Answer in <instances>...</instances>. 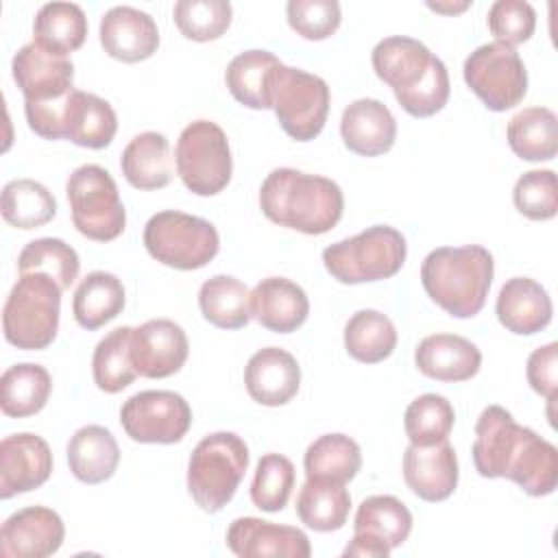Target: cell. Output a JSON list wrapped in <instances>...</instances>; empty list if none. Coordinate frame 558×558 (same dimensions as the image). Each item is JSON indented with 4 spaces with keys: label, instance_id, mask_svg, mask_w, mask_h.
Returning <instances> with one entry per match:
<instances>
[{
    "label": "cell",
    "instance_id": "6da1fadb",
    "mask_svg": "<svg viewBox=\"0 0 558 558\" xmlns=\"http://www.w3.org/2000/svg\"><path fill=\"white\" fill-rule=\"evenodd\" d=\"M471 453L482 477H508L532 497L556 490V447L534 429L519 425L501 405H488L480 414Z\"/></svg>",
    "mask_w": 558,
    "mask_h": 558
},
{
    "label": "cell",
    "instance_id": "7a4b0ae2",
    "mask_svg": "<svg viewBox=\"0 0 558 558\" xmlns=\"http://www.w3.org/2000/svg\"><path fill=\"white\" fill-rule=\"evenodd\" d=\"M379 81L392 87L397 102L414 118L438 113L449 100L447 65L418 39L392 35L377 41L371 52Z\"/></svg>",
    "mask_w": 558,
    "mask_h": 558
},
{
    "label": "cell",
    "instance_id": "3957f363",
    "mask_svg": "<svg viewBox=\"0 0 558 558\" xmlns=\"http://www.w3.org/2000/svg\"><path fill=\"white\" fill-rule=\"evenodd\" d=\"M259 207L279 227L323 235L340 222L344 196L340 185L327 177L275 168L259 187Z\"/></svg>",
    "mask_w": 558,
    "mask_h": 558
},
{
    "label": "cell",
    "instance_id": "277c9868",
    "mask_svg": "<svg viewBox=\"0 0 558 558\" xmlns=\"http://www.w3.org/2000/svg\"><path fill=\"white\" fill-rule=\"evenodd\" d=\"M493 275V255L480 244L438 246L421 264V283L427 296L456 318L482 312Z\"/></svg>",
    "mask_w": 558,
    "mask_h": 558
},
{
    "label": "cell",
    "instance_id": "5b68a950",
    "mask_svg": "<svg viewBox=\"0 0 558 558\" xmlns=\"http://www.w3.org/2000/svg\"><path fill=\"white\" fill-rule=\"evenodd\" d=\"M63 288L46 272L20 275L11 288L2 329L9 344L24 351H41L57 338Z\"/></svg>",
    "mask_w": 558,
    "mask_h": 558
},
{
    "label": "cell",
    "instance_id": "8992f818",
    "mask_svg": "<svg viewBox=\"0 0 558 558\" xmlns=\"http://www.w3.org/2000/svg\"><path fill=\"white\" fill-rule=\"evenodd\" d=\"M248 469V447L233 432H214L192 451L187 490L205 512H220L235 495Z\"/></svg>",
    "mask_w": 558,
    "mask_h": 558
},
{
    "label": "cell",
    "instance_id": "52a82bcc",
    "mask_svg": "<svg viewBox=\"0 0 558 558\" xmlns=\"http://www.w3.org/2000/svg\"><path fill=\"white\" fill-rule=\"evenodd\" d=\"M408 244L390 225H373L362 233L333 242L323 251L327 272L340 283H366L395 277L405 264Z\"/></svg>",
    "mask_w": 558,
    "mask_h": 558
},
{
    "label": "cell",
    "instance_id": "ba28073f",
    "mask_svg": "<svg viewBox=\"0 0 558 558\" xmlns=\"http://www.w3.org/2000/svg\"><path fill=\"white\" fill-rule=\"evenodd\" d=\"M144 246L163 266L196 270L218 255L220 238L209 220L166 209L150 216L144 225Z\"/></svg>",
    "mask_w": 558,
    "mask_h": 558
},
{
    "label": "cell",
    "instance_id": "9c48e42d",
    "mask_svg": "<svg viewBox=\"0 0 558 558\" xmlns=\"http://www.w3.org/2000/svg\"><path fill=\"white\" fill-rule=\"evenodd\" d=\"M72 222L94 242H111L126 227V209L109 170L96 163L78 166L65 183Z\"/></svg>",
    "mask_w": 558,
    "mask_h": 558
},
{
    "label": "cell",
    "instance_id": "30bf717a",
    "mask_svg": "<svg viewBox=\"0 0 558 558\" xmlns=\"http://www.w3.org/2000/svg\"><path fill=\"white\" fill-rule=\"evenodd\" d=\"M270 109L292 140L310 142L327 122L329 85L318 74L281 63L270 81Z\"/></svg>",
    "mask_w": 558,
    "mask_h": 558
},
{
    "label": "cell",
    "instance_id": "8fae6325",
    "mask_svg": "<svg viewBox=\"0 0 558 558\" xmlns=\"http://www.w3.org/2000/svg\"><path fill=\"white\" fill-rule=\"evenodd\" d=\"M174 161L183 185L196 196H214L231 181L233 159L229 140L211 120H194L181 131Z\"/></svg>",
    "mask_w": 558,
    "mask_h": 558
},
{
    "label": "cell",
    "instance_id": "7c38bea8",
    "mask_svg": "<svg viewBox=\"0 0 558 558\" xmlns=\"http://www.w3.org/2000/svg\"><path fill=\"white\" fill-rule=\"evenodd\" d=\"M469 89L490 109L506 111L517 107L527 94V70L517 48L490 41L475 48L462 68Z\"/></svg>",
    "mask_w": 558,
    "mask_h": 558
},
{
    "label": "cell",
    "instance_id": "4fadbf2b",
    "mask_svg": "<svg viewBox=\"0 0 558 558\" xmlns=\"http://www.w3.org/2000/svg\"><path fill=\"white\" fill-rule=\"evenodd\" d=\"M120 425L135 442L174 445L192 425V408L179 392L142 390L124 401Z\"/></svg>",
    "mask_w": 558,
    "mask_h": 558
},
{
    "label": "cell",
    "instance_id": "5bb4252c",
    "mask_svg": "<svg viewBox=\"0 0 558 558\" xmlns=\"http://www.w3.org/2000/svg\"><path fill=\"white\" fill-rule=\"evenodd\" d=\"M11 70L26 105H52L74 92V63L70 57L52 54L35 41L15 52Z\"/></svg>",
    "mask_w": 558,
    "mask_h": 558
},
{
    "label": "cell",
    "instance_id": "9a60e30c",
    "mask_svg": "<svg viewBox=\"0 0 558 558\" xmlns=\"http://www.w3.org/2000/svg\"><path fill=\"white\" fill-rule=\"evenodd\" d=\"M190 353L183 327L170 318H150L131 333V362L137 375L163 379L181 371Z\"/></svg>",
    "mask_w": 558,
    "mask_h": 558
},
{
    "label": "cell",
    "instance_id": "2e32d148",
    "mask_svg": "<svg viewBox=\"0 0 558 558\" xmlns=\"http://www.w3.org/2000/svg\"><path fill=\"white\" fill-rule=\"evenodd\" d=\"M63 538V519L52 508L28 506L4 519L0 554L4 558H46L59 551Z\"/></svg>",
    "mask_w": 558,
    "mask_h": 558
},
{
    "label": "cell",
    "instance_id": "e0dca14e",
    "mask_svg": "<svg viewBox=\"0 0 558 558\" xmlns=\"http://www.w3.org/2000/svg\"><path fill=\"white\" fill-rule=\"evenodd\" d=\"M52 473V451L48 442L31 432L11 434L0 442V497L39 488Z\"/></svg>",
    "mask_w": 558,
    "mask_h": 558
},
{
    "label": "cell",
    "instance_id": "ac0fdd59",
    "mask_svg": "<svg viewBox=\"0 0 558 558\" xmlns=\"http://www.w3.org/2000/svg\"><path fill=\"white\" fill-rule=\"evenodd\" d=\"M458 456L449 440L412 445L403 453V480L423 501L436 504L453 495L458 486Z\"/></svg>",
    "mask_w": 558,
    "mask_h": 558
},
{
    "label": "cell",
    "instance_id": "d6986e66",
    "mask_svg": "<svg viewBox=\"0 0 558 558\" xmlns=\"http://www.w3.org/2000/svg\"><path fill=\"white\" fill-rule=\"evenodd\" d=\"M227 547L240 558H310L312 545L303 530L257 517H240L227 530Z\"/></svg>",
    "mask_w": 558,
    "mask_h": 558
},
{
    "label": "cell",
    "instance_id": "ffe728a7",
    "mask_svg": "<svg viewBox=\"0 0 558 558\" xmlns=\"http://www.w3.org/2000/svg\"><path fill=\"white\" fill-rule=\"evenodd\" d=\"M100 46L111 59L137 63L153 57L159 48V28L155 20L135 7H111L100 17Z\"/></svg>",
    "mask_w": 558,
    "mask_h": 558
},
{
    "label": "cell",
    "instance_id": "44dd1931",
    "mask_svg": "<svg viewBox=\"0 0 558 558\" xmlns=\"http://www.w3.org/2000/svg\"><path fill=\"white\" fill-rule=\"evenodd\" d=\"M244 386L248 397L262 405H286L299 392L301 366L286 349H259L244 366Z\"/></svg>",
    "mask_w": 558,
    "mask_h": 558
},
{
    "label": "cell",
    "instance_id": "7402d4cb",
    "mask_svg": "<svg viewBox=\"0 0 558 558\" xmlns=\"http://www.w3.org/2000/svg\"><path fill=\"white\" fill-rule=\"evenodd\" d=\"M344 146L362 157H377L392 148L397 140V120L377 98L353 100L340 118Z\"/></svg>",
    "mask_w": 558,
    "mask_h": 558
},
{
    "label": "cell",
    "instance_id": "603a6c76",
    "mask_svg": "<svg viewBox=\"0 0 558 558\" xmlns=\"http://www.w3.org/2000/svg\"><path fill=\"white\" fill-rule=\"evenodd\" d=\"M310 314L305 290L286 277H266L251 290V318L275 333L296 331Z\"/></svg>",
    "mask_w": 558,
    "mask_h": 558
},
{
    "label": "cell",
    "instance_id": "cb8c5ba5",
    "mask_svg": "<svg viewBox=\"0 0 558 558\" xmlns=\"http://www.w3.org/2000/svg\"><path fill=\"white\" fill-rule=\"evenodd\" d=\"M416 368L436 381H466L482 366V351L456 333L425 336L414 349Z\"/></svg>",
    "mask_w": 558,
    "mask_h": 558
},
{
    "label": "cell",
    "instance_id": "d4e9b609",
    "mask_svg": "<svg viewBox=\"0 0 558 558\" xmlns=\"http://www.w3.org/2000/svg\"><path fill=\"white\" fill-rule=\"evenodd\" d=\"M495 314L508 331L532 336L551 323L554 305L538 281L530 277H512L499 290Z\"/></svg>",
    "mask_w": 558,
    "mask_h": 558
},
{
    "label": "cell",
    "instance_id": "484cf974",
    "mask_svg": "<svg viewBox=\"0 0 558 558\" xmlns=\"http://www.w3.org/2000/svg\"><path fill=\"white\" fill-rule=\"evenodd\" d=\"M118 131V116L113 107L89 92L74 89L63 107L61 133L63 140H70L83 148H105L111 144Z\"/></svg>",
    "mask_w": 558,
    "mask_h": 558
},
{
    "label": "cell",
    "instance_id": "4316f807",
    "mask_svg": "<svg viewBox=\"0 0 558 558\" xmlns=\"http://www.w3.org/2000/svg\"><path fill=\"white\" fill-rule=\"evenodd\" d=\"M124 179L135 190H159L172 179V153L163 133L144 131L135 135L120 157Z\"/></svg>",
    "mask_w": 558,
    "mask_h": 558
},
{
    "label": "cell",
    "instance_id": "83f0119b",
    "mask_svg": "<svg viewBox=\"0 0 558 558\" xmlns=\"http://www.w3.org/2000/svg\"><path fill=\"white\" fill-rule=\"evenodd\" d=\"M120 462L116 436L102 425H85L68 442V464L72 475L83 484L107 482Z\"/></svg>",
    "mask_w": 558,
    "mask_h": 558
},
{
    "label": "cell",
    "instance_id": "f1b7e54d",
    "mask_svg": "<svg viewBox=\"0 0 558 558\" xmlns=\"http://www.w3.org/2000/svg\"><path fill=\"white\" fill-rule=\"evenodd\" d=\"M281 61L268 50H244L233 57L225 72L231 96L248 109H270V81Z\"/></svg>",
    "mask_w": 558,
    "mask_h": 558
},
{
    "label": "cell",
    "instance_id": "f546056e",
    "mask_svg": "<svg viewBox=\"0 0 558 558\" xmlns=\"http://www.w3.org/2000/svg\"><path fill=\"white\" fill-rule=\"evenodd\" d=\"M124 286L113 272L94 270L85 275L74 292L72 299V312L74 320L87 329L94 331L109 320H113L124 310Z\"/></svg>",
    "mask_w": 558,
    "mask_h": 558
},
{
    "label": "cell",
    "instance_id": "4dcf8cb0",
    "mask_svg": "<svg viewBox=\"0 0 558 558\" xmlns=\"http://www.w3.org/2000/svg\"><path fill=\"white\" fill-rule=\"evenodd\" d=\"M50 390L52 377L41 364H13L0 377V408L13 418L33 416L46 408Z\"/></svg>",
    "mask_w": 558,
    "mask_h": 558
},
{
    "label": "cell",
    "instance_id": "1f68e13d",
    "mask_svg": "<svg viewBox=\"0 0 558 558\" xmlns=\"http://www.w3.org/2000/svg\"><path fill=\"white\" fill-rule=\"evenodd\" d=\"M87 37V17L74 2H46L33 22V41L52 54L68 57Z\"/></svg>",
    "mask_w": 558,
    "mask_h": 558
},
{
    "label": "cell",
    "instance_id": "d6a6232c",
    "mask_svg": "<svg viewBox=\"0 0 558 558\" xmlns=\"http://www.w3.org/2000/svg\"><path fill=\"white\" fill-rule=\"evenodd\" d=\"M512 153L525 161H551L558 150V118L547 107H527L506 129Z\"/></svg>",
    "mask_w": 558,
    "mask_h": 558
},
{
    "label": "cell",
    "instance_id": "836d02e7",
    "mask_svg": "<svg viewBox=\"0 0 558 558\" xmlns=\"http://www.w3.org/2000/svg\"><path fill=\"white\" fill-rule=\"evenodd\" d=\"M198 307L220 329H242L251 320V290L231 275H214L198 290Z\"/></svg>",
    "mask_w": 558,
    "mask_h": 558
},
{
    "label": "cell",
    "instance_id": "e575fe53",
    "mask_svg": "<svg viewBox=\"0 0 558 558\" xmlns=\"http://www.w3.org/2000/svg\"><path fill=\"white\" fill-rule=\"evenodd\" d=\"M351 510V495L344 484L327 480H305L296 497V514L314 532L340 530Z\"/></svg>",
    "mask_w": 558,
    "mask_h": 558
},
{
    "label": "cell",
    "instance_id": "d590c367",
    "mask_svg": "<svg viewBox=\"0 0 558 558\" xmlns=\"http://www.w3.org/2000/svg\"><path fill=\"white\" fill-rule=\"evenodd\" d=\"M303 466L307 480L347 484L362 466V449L347 434H325L307 447Z\"/></svg>",
    "mask_w": 558,
    "mask_h": 558
},
{
    "label": "cell",
    "instance_id": "8d00e7d4",
    "mask_svg": "<svg viewBox=\"0 0 558 558\" xmlns=\"http://www.w3.org/2000/svg\"><path fill=\"white\" fill-rule=\"evenodd\" d=\"M395 347L397 329L379 310H360L344 325V349L357 362H384L390 357Z\"/></svg>",
    "mask_w": 558,
    "mask_h": 558
},
{
    "label": "cell",
    "instance_id": "74e56055",
    "mask_svg": "<svg viewBox=\"0 0 558 558\" xmlns=\"http://www.w3.org/2000/svg\"><path fill=\"white\" fill-rule=\"evenodd\" d=\"M353 532L368 534L395 549L403 545L412 532V512L392 495H373L357 506Z\"/></svg>",
    "mask_w": 558,
    "mask_h": 558
},
{
    "label": "cell",
    "instance_id": "f35d334b",
    "mask_svg": "<svg viewBox=\"0 0 558 558\" xmlns=\"http://www.w3.org/2000/svg\"><path fill=\"white\" fill-rule=\"evenodd\" d=\"M2 218L15 229H37L57 214L52 192L33 179H13L2 187Z\"/></svg>",
    "mask_w": 558,
    "mask_h": 558
},
{
    "label": "cell",
    "instance_id": "ab89813d",
    "mask_svg": "<svg viewBox=\"0 0 558 558\" xmlns=\"http://www.w3.org/2000/svg\"><path fill=\"white\" fill-rule=\"evenodd\" d=\"M133 327H116L94 349L92 375L94 384L109 395H116L133 384L137 371L131 362Z\"/></svg>",
    "mask_w": 558,
    "mask_h": 558
},
{
    "label": "cell",
    "instance_id": "60d3db41",
    "mask_svg": "<svg viewBox=\"0 0 558 558\" xmlns=\"http://www.w3.org/2000/svg\"><path fill=\"white\" fill-rule=\"evenodd\" d=\"M78 255L76 251L59 238H37L31 240L17 257L20 275L26 272H46L63 290H68L78 277Z\"/></svg>",
    "mask_w": 558,
    "mask_h": 558
},
{
    "label": "cell",
    "instance_id": "b9f144b4",
    "mask_svg": "<svg viewBox=\"0 0 558 558\" xmlns=\"http://www.w3.org/2000/svg\"><path fill=\"white\" fill-rule=\"evenodd\" d=\"M453 421V405L442 395L425 392L408 405L403 429L412 445H434L449 438Z\"/></svg>",
    "mask_w": 558,
    "mask_h": 558
},
{
    "label": "cell",
    "instance_id": "7bdbcfd3",
    "mask_svg": "<svg viewBox=\"0 0 558 558\" xmlns=\"http://www.w3.org/2000/svg\"><path fill=\"white\" fill-rule=\"evenodd\" d=\"M172 17L183 37L192 41H211L227 33L233 7L227 0H179Z\"/></svg>",
    "mask_w": 558,
    "mask_h": 558
},
{
    "label": "cell",
    "instance_id": "ee69618b",
    "mask_svg": "<svg viewBox=\"0 0 558 558\" xmlns=\"http://www.w3.org/2000/svg\"><path fill=\"white\" fill-rule=\"evenodd\" d=\"M296 471L290 458L281 453H266L255 466L251 484V501L264 512H279L288 504L294 488Z\"/></svg>",
    "mask_w": 558,
    "mask_h": 558
},
{
    "label": "cell",
    "instance_id": "f6af8a7d",
    "mask_svg": "<svg viewBox=\"0 0 558 558\" xmlns=\"http://www.w3.org/2000/svg\"><path fill=\"white\" fill-rule=\"evenodd\" d=\"M512 201L519 214L530 220H549L558 211V187L554 170H527L512 190Z\"/></svg>",
    "mask_w": 558,
    "mask_h": 558
},
{
    "label": "cell",
    "instance_id": "bcb514c9",
    "mask_svg": "<svg viewBox=\"0 0 558 558\" xmlns=\"http://www.w3.org/2000/svg\"><path fill=\"white\" fill-rule=\"evenodd\" d=\"M286 15L290 28L310 41L331 37L342 20L336 0H290L286 4Z\"/></svg>",
    "mask_w": 558,
    "mask_h": 558
},
{
    "label": "cell",
    "instance_id": "7dc6e473",
    "mask_svg": "<svg viewBox=\"0 0 558 558\" xmlns=\"http://www.w3.org/2000/svg\"><path fill=\"white\" fill-rule=\"evenodd\" d=\"M488 28L497 41L514 48L534 35L536 11L525 0H497L488 9Z\"/></svg>",
    "mask_w": 558,
    "mask_h": 558
},
{
    "label": "cell",
    "instance_id": "c3c4849f",
    "mask_svg": "<svg viewBox=\"0 0 558 558\" xmlns=\"http://www.w3.org/2000/svg\"><path fill=\"white\" fill-rule=\"evenodd\" d=\"M525 375L532 390L543 395L547 403H554L558 392V344L549 342L534 349L527 357Z\"/></svg>",
    "mask_w": 558,
    "mask_h": 558
},
{
    "label": "cell",
    "instance_id": "681fc988",
    "mask_svg": "<svg viewBox=\"0 0 558 558\" xmlns=\"http://www.w3.org/2000/svg\"><path fill=\"white\" fill-rule=\"evenodd\" d=\"M390 547L384 541H377L368 534H357L353 532V538L349 541V545L344 547L342 556H360V558H388L390 556Z\"/></svg>",
    "mask_w": 558,
    "mask_h": 558
},
{
    "label": "cell",
    "instance_id": "f907efd6",
    "mask_svg": "<svg viewBox=\"0 0 558 558\" xmlns=\"http://www.w3.org/2000/svg\"><path fill=\"white\" fill-rule=\"evenodd\" d=\"M427 7H429L432 11H436V13L453 15V13L466 11V9L471 7V2H469V0H464V2H427Z\"/></svg>",
    "mask_w": 558,
    "mask_h": 558
}]
</instances>
